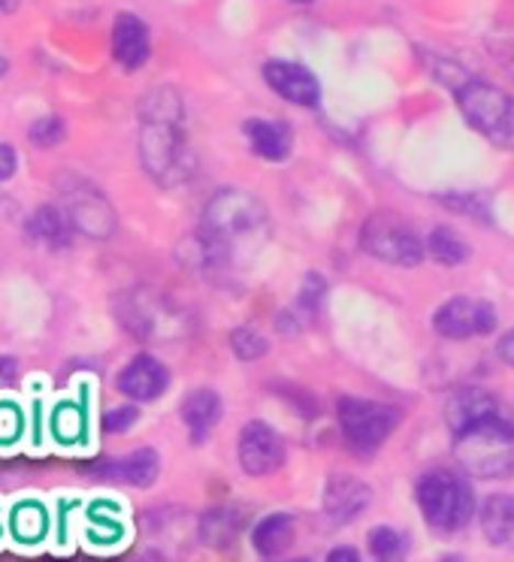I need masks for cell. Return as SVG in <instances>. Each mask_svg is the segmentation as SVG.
<instances>
[{
	"label": "cell",
	"instance_id": "obj_22",
	"mask_svg": "<svg viewBox=\"0 0 514 562\" xmlns=\"http://www.w3.org/2000/svg\"><path fill=\"white\" fill-rule=\"evenodd\" d=\"M103 475L112 477V481H122L127 487H152L160 475V457L155 448H136L122 460L110 463Z\"/></svg>",
	"mask_w": 514,
	"mask_h": 562
},
{
	"label": "cell",
	"instance_id": "obj_18",
	"mask_svg": "<svg viewBox=\"0 0 514 562\" xmlns=\"http://www.w3.org/2000/svg\"><path fill=\"white\" fill-rule=\"evenodd\" d=\"M221 415H224V403L219 393L209 387H197L188 393L182 403V424L191 445H203L212 436V429L219 427Z\"/></svg>",
	"mask_w": 514,
	"mask_h": 562
},
{
	"label": "cell",
	"instance_id": "obj_31",
	"mask_svg": "<svg viewBox=\"0 0 514 562\" xmlns=\"http://www.w3.org/2000/svg\"><path fill=\"white\" fill-rule=\"evenodd\" d=\"M327 294V284L321 279L319 272H309L306 281H303V288H300V306L306 308V312H315L321 306V300Z\"/></svg>",
	"mask_w": 514,
	"mask_h": 562
},
{
	"label": "cell",
	"instance_id": "obj_20",
	"mask_svg": "<svg viewBox=\"0 0 514 562\" xmlns=\"http://www.w3.org/2000/svg\"><path fill=\"white\" fill-rule=\"evenodd\" d=\"M502 412V405L496 403V396H490L488 391H478V387H466V391H457L448 396L445 403V427L457 432V429L476 424L481 417L496 415Z\"/></svg>",
	"mask_w": 514,
	"mask_h": 562
},
{
	"label": "cell",
	"instance_id": "obj_8",
	"mask_svg": "<svg viewBox=\"0 0 514 562\" xmlns=\"http://www.w3.org/2000/svg\"><path fill=\"white\" fill-rule=\"evenodd\" d=\"M58 206L70 218L74 231L88 239H110L115 233V209L110 196L86 176H64L58 182Z\"/></svg>",
	"mask_w": 514,
	"mask_h": 562
},
{
	"label": "cell",
	"instance_id": "obj_3",
	"mask_svg": "<svg viewBox=\"0 0 514 562\" xmlns=\"http://www.w3.org/2000/svg\"><path fill=\"white\" fill-rule=\"evenodd\" d=\"M451 436L454 460L469 477L496 481L514 475V420L505 412L481 417Z\"/></svg>",
	"mask_w": 514,
	"mask_h": 562
},
{
	"label": "cell",
	"instance_id": "obj_19",
	"mask_svg": "<svg viewBox=\"0 0 514 562\" xmlns=\"http://www.w3.org/2000/svg\"><path fill=\"white\" fill-rule=\"evenodd\" d=\"M297 520L288 512H272L252 526V548L264 560H276L294 544Z\"/></svg>",
	"mask_w": 514,
	"mask_h": 562
},
{
	"label": "cell",
	"instance_id": "obj_21",
	"mask_svg": "<svg viewBox=\"0 0 514 562\" xmlns=\"http://www.w3.org/2000/svg\"><path fill=\"white\" fill-rule=\"evenodd\" d=\"M245 514L233 505H215L200 517V541L212 550H231L243 536Z\"/></svg>",
	"mask_w": 514,
	"mask_h": 562
},
{
	"label": "cell",
	"instance_id": "obj_10",
	"mask_svg": "<svg viewBox=\"0 0 514 562\" xmlns=\"http://www.w3.org/2000/svg\"><path fill=\"white\" fill-rule=\"evenodd\" d=\"M433 327H436L442 339H451V342L478 339V336L493 333V327H496V308L490 306L488 300L454 296L433 315Z\"/></svg>",
	"mask_w": 514,
	"mask_h": 562
},
{
	"label": "cell",
	"instance_id": "obj_32",
	"mask_svg": "<svg viewBox=\"0 0 514 562\" xmlns=\"http://www.w3.org/2000/svg\"><path fill=\"white\" fill-rule=\"evenodd\" d=\"M19 170V155L10 143H0V184L10 182Z\"/></svg>",
	"mask_w": 514,
	"mask_h": 562
},
{
	"label": "cell",
	"instance_id": "obj_24",
	"mask_svg": "<svg viewBox=\"0 0 514 562\" xmlns=\"http://www.w3.org/2000/svg\"><path fill=\"white\" fill-rule=\"evenodd\" d=\"M49 512L37 499L19 502L10 514V529H13V538L19 544H40L49 536Z\"/></svg>",
	"mask_w": 514,
	"mask_h": 562
},
{
	"label": "cell",
	"instance_id": "obj_4",
	"mask_svg": "<svg viewBox=\"0 0 514 562\" xmlns=\"http://www.w3.org/2000/svg\"><path fill=\"white\" fill-rule=\"evenodd\" d=\"M448 86L472 131H478L493 146L514 148V98L509 91L466 74L451 79Z\"/></svg>",
	"mask_w": 514,
	"mask_h": 562
},
{
	"label": "cell",
	"instance_id": "obj_9",
	"mask_svg": "<svg viewBox=\"0 0 514 562\" xmlns=\"http://www.w3.org/2000/svg\"><path fill=\"white\" fill-rule=\"evenodd\" d=\"M119 321L131 336L139 342H155V339H172L185 327L179 308L172 306L164 294H155L148 288H136L119 300Z\"/></svg>",
	"mask_w": 514,
	"mask_h": 562
},
{
	"label": "cell",
	"instance_id": "obj_11",
	"mask_svg": "<svg viewBox=\"0 0 514 562\" xmlns=\"http://www.w3.org/2000/svg\"><path fill=\"white\" fill-rule=\"evenodd\" d=\"M236 460L245 475H272L284 465V439L267 420H248L236 441Z\"/></svg>",
	"mask_w": 514,
	"mask_h": 562
},
{
	"label": "cell",
	"instance_id": "obj_5",
	"mask_svg": "<svg viewBox=\"0 0 514 562\" xmlns=\"http://www.w3.org/2000/svg\"><path fill=\"white\" fill-rule=\"evenodd\" d=\"M415 499L424 520L439 532L463 529L476 514V493L469 487V481L451 469H433L421 477Z\"/></svg>",
	"mask_w": 514,
	"mask_h": 562
},
{
	"label": "cell",
	"instance_id": "obj_28",
	"mask_svg": "<svg viewBox=\"0 0 514 562\" xmlns=\"http://www.w3.org/2000/svg\"><path fill=\"white\" fill-rule=\"evenodd\" d=\"M231 351L236 360L252 363V360H260V357L270 351V342H267L255 327H236V330L231 333Z\"/></svg>",
	"mask_w": 514,
	"mask_h": 562
},
{
	"label": "cell",
	"instance_id": "obj_34",
	"mask_svg": "<svg viewBox=\"0 0 514 562\" xmlns=\"http://www.w3.org/2000/svg\"><path fill=\"white\" fill-rule=\"evenodd\" d=\"M327 562H360V553L355 548H348V544H339V548H333L327 553Z\"/></svg>",
	"mask_w": 514,
	"mask_h": 562
},
{
	"label": "cell",
	"instance_id": "obj_17",
	"mask_svg": "<svg viewBox=\"0 0 514 562\" xmlns=\"http://www.w3.org/2000/svg\"><path fill=\"white\" fill-rule=\"evenodd\" d=\"M243 134L248 139V148L255 151L260 160H270V164H282L291 158V148H294V134L291 127L279 119H248L243 124Z\"/></svg>",
	"mask_w": 514,
	"mask_h": 562
},
{
	"label": "cell",
	"instance_id": "obj_29",
	"mask_svg": "<svg viewBox=\"0 0 514 562\" xmlns=\"http://www.w3.org/2000/svg\"><path fill=\"white\" fill-rule=\"evenodd\" d=\"M27 139L37 148H55L67 139V124L62 115H40L37 122L27 127Z\"/></svg>",
	"mask_w": 514,
	"mask_h": 562
},
{
	"label": "cell",
	"instance_id": "obj_1",
	"mask_svg": "<svg viewBox=\"0 0 514 562\" xmlns=\"http://www.w3.org/2000/svg\"><path fill=\"white\" fill-rule=\"evenodd\" d=\"M270 218L267 209L248 191L224 188L209 196L200 227L191 233V251H182V260L200 272H224L239 263L245 251H255L267 239Z\"/></svg>",
	"mask_w": 514,
	"mask_h": 562
},
{
	"label": "cell",
	"instance_id": "obj_37",
	"mask_svg": "<svg viewBox=\"0 0 514 562\" xmlns=\"http://www.w3.org/2000/svg\"><path fill=\"white\" fill-rule=\"evenodd\" d=\"M7 70H10V61H7V58H3V55H0V76L7 74Z\"/></svg>",
	"mask_w": 514,
	"mask_h": 562
},
{
	"label": "cell",
	"instance_id": "obj_33",
	"mask_svg": "<svg viewBox=\"0 0 514 562\" xmlns=\"http://www.w3.org/2000/svg\"><path fill=\"white\" fill-rule=\"evenodd\" d=\"M15 379H19V363H15L13 357L0 355V391L10 387Z\"/></svg>",
	"mask_w": 514,
	"mask_h": 562
},
{
	"label": "cell",
	"instance_id": "obj_35",
	"mask_svg": "<svg viewBox=\"0 0 514 562\" xmlns=\"http://www.w3.org/2000/svg\"><path fill=\"white\" fill-rule=\"evenodd\" d=\"M500 357L505 360V363H512L514 367V330H509L500 339Z\"/></svg>",
	"mask_w": 514,
	"mask_h": 562
},
{
	"label": "cell",
	"instance_id": "obj_12",
	"mask_svg": "<svg viewBox=\"0 0 514 562\" xmlns=\"http://www.w3.org/2000/svg\"><path fill=\"white\" fill-rule=\"evenodd\" d=\"M115 387L131 403H158L164 391L170 387V369L160 363L155 355L131 357L115 379Z\"/></svg>",
	"mask_w": 514,
	"mask_h": 562
},
{
	"label": "cell",
	"instance_id": "obj_30",
	"mask_svg": "<svg viewBox=\"0 0 514 562\" xmlns=\"http://www.w3.org/2000/svg\"><path fill=\"white\" fill-rule=\"evenodd\" d=\"M136 420H139V408L136 405H115V408H110L103 415V432L124 436V432H131L136 427Z\"/></svg>",
	"mask_w": 514,
	"mask_h": 562
},
{
	"label": "cell",
	"instance_id": "obj_6",
	"mask_svg": "<svg viewBox=\"0 0 514 562\" xmlns=\"http://www.w3.org/2000/svg\"><path fill=\"white\" fill-rule=\"evenodd\" d=\"M360 248L391 267H417L427 257L421 233L393 212L369 215L367 224L360 227Z\"/></svg>",
	"mask_w": 514,
	"mask_h": 562
},
{
	"label": "cell",
	"instance_id": "obj_23",
	"mask_svg": "<svg viewBox=\"0 0 514 562\" xmlns=\"http://www.w3.org/2000/svg\"><path fill=\"white\" fill-rule=\"evenodd\" d=\"M481 529L493 548L514 550V496H490L481 505Z\"/></svg>",
	"mask_w": 514,
	"mask_h": 562
},
{
	"label": "cell",
	"instance_id": "obj_2",
	"mask_svg": "<svg viewBox=\"0 0 514 562\" xmlns=\"http://www.w3.org/2000/svg\"><path fill=\"white\" fill-rule=\"evenodd\" d=\"M139 164L158 184H182L194 172L182 98L172 88H155L139 103Z\"/></svg>",
	"mask_w": 514,
	"mask_h": 562
},
{
	"label": "cell",
	"instance_id": "obj_42",
	"mask_svg": "<svg viewBox=\"0 0 514 562\" xmlns=\"http://www.w3.org/2000/svg\"><path fill=\"white\" fill-rule=\"evenodd\" d=\"M396 562H405V560H396Z\"/></svg>",
	"mask_w": 514,
	"mask_h": 562
},
{
	"label": "cell",
	"instance_id": "obj_39",
	"mask_svg": "<svg viewBox=\"0 0 514 562\" xmlns=\"http://www.w3.org/2000/svg\"><path fill=\"white\" fill-rule=\"evenodd\" d=\"M294 3H309V0H294Z\"/></svg>",
	"mask_w": 514,
	"mask_h": 562
},
{
	"label": "cell",
	"instance_id": "obj_25",
	"mask_svg": "<svg viewBox=\"0 0 514 562\" xmlns=\"http://www.w3.org/2000/svg\"><path fill=\"white\" fill-rule=\"evenodd\" d=\"M424 248H427V255L433 260H439L442 267H457V263H463L466 257H469V248H466L463 239L451 227H433Z\"/></svg>",
	"mask_w": 514,
	"mask_h": 562
},
{
	"label": "cell",
	"instance_id": "obj_14",
	"mask_svg": "<svg viewBox=\"0 0 514 562\" xmlns=\"http://www.w3.org/2000/svg\"><path fill=\"white\" fill-rule=\"evenodd\" d=\"M112 58L127 74H136L139 67L148 64V58H152V31L139 15H115V22H112Z\"/></svg>",
	"mask_w": 514,
	"mask_h": 562
},
{
	"label": "cell",
	"instance_id": "obj_16",
	"mask_svg": "<svg viewBox=\"0 0 514 562\" xmlns=\"http://www.w3.org/2000/svg\"><path fill=\"white\" fill-rule=\"evenodd\" d=\"M25 236L27 243L37 245V248L64 251L67 245L74 243L76 231L58 203H43V206L34 209L31 218L25 221Z\"/></svg>",
	"mask_w": 514,
	"mask_h": 562
},
{
	"label": "cell",
	"instance_id": "obj_38",
	"mask_svg": "<svg viewBox=\"0 0 514 562\" xmlns=\"http://www.w3.org/2000/svg\"><path fill=\"white\" fill-rule=\"evenodd\" d=\"M31 562H64V560H52V557H46V560H31Z\"/></svg>",
	"mask_w": 514,
	"mask_h": 562
},
{
	"label": "cell",
	"instance_id": "obj_40",
	"mask_svg": "<svg viewBox=\"0 0 514 562\" xmlns=\"http://www.w3.org/2000/svg\"><path fill=\"white\" fill-rule=\"evenodd\" d=\"M288 562H309V560H288Z\"/></svg>",
	"mask_w": 514,
	"mask_h": 562
},
{
	"label": "cell",
	"instance_id": "obj_26",
	"mask_svg": "<svg viewBox=\"0 0 514 562\" xmlns=\"http://www.w3.org/2000/svg\"><path fill=\"white\" fill-rule=\"evenodd\" d=\"M88 526H91V538L98 544H115L124 536L122 517H119V508L112 502H94L88 512Z\"/></svg>",
	"mask_w": 514,
	"mask_h": 562
},
{
	"label": "cell",
	"instance_id": "obj_15",
	"mask_svg": "<svg viewBox=\"0 0 514 562\" xmlns=\"http://www.w3.org/2000/svg\"><path fill=\"white\" fill-rule=\"evenodd\" d=\"M369 502H372V490L360 477L333 475L324 487V514L333 526L351 524L367 512Z\"/></svg>",
	"mask_w": 514,
	"mask_h": 562
},
{
	"label": "cell",
	"instance_id": "obj_7",
	"mask_svg": "<svg viewBox=\"0 0 514 562\" xmlns=\"http://www.w3.org/2000/svg\"><path fill=\"white\" fill-rule=\"evenodd\" d=\"M336 420L343 429L345 445L355 453H376L400 427V412L384 403L343 396L336 403Z\"/></svg>",
	"mask_w": 514,
	"mask_h": 562
},
{
	"label": "cell",
	"instance_id": "obj_41",
	"mask_svg": "<svg viewBox=\"0 0 514 562\" xmlns=\"http://www.w3.org/2000/svg\"><path fill=\"white\" fill-rule=\"evenodd\" d=\"M91 562H110V560H91Z\"/></svg>",
	"mask_w": 514,
	"mask_h": 562
},
{
	"label": "cell",
	"instance_id": "obj_13",
	"mask_svg": "<svg viewBox=\"0 0 514 562\" xmlns=\"http://www.w3.org/2000/svg\"><path fill=\"white\" fill-rule=\"evenodd\" d=\"M264 82L288 103L315 110L321 103V82L319 76L309 67L297 61H267L264 64Z\"/></svg>",
	"mask_w": 514,
	"mask_h": 562
},
{
	"label": "cell",
	"instance_id": "obj_36",
	"mask_svg": "<svg viewBox=\"0 0 514 562\" xmlns=\"http://www.w3.org/2000/svg\"><path fill=\"white\" fill-rule=\"evenodd\" d=\"M15 3H19V0H0V15H3V13H13Z\"/></svg>",
	"mask_w": 514,
	"mask_h": 562
},
{
	"label": "cell",
	"instance_id": "obj_27",
	"mask_svg": "<svg viewBox=\"0 0 514 562\" xmlns=\"http://www.w3.org/2000/svg\"><path fill=\"white\" fill-rule=\"evenodd\" d=\"M369 553H372V562H396L405 560V550H409V541H405L403 532H396L393 526H376L369 532Z\"/></svg>",
	"mask_w": 514,
	"mask_h": 562
}]
</instances>
